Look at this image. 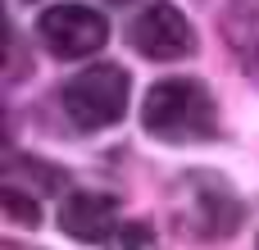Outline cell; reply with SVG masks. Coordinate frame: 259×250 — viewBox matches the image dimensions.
<instances>
[{
    "instance_id": "1",
    "label": "cell",
    "mask_w": 259,
    "mask_h": 250,
    "mask_svg": "<svg viewBox=\"0 0 259 250\" xmlns=\"http://www.w3.org/2000/svg\"><path fill=\"white\" fill-rule=\"evenodd\" d=\"M141 128L168 146H196L219 137V105L205 82L196 77H164L146 91Z\"/></svg>"
},
{
    "instance_id": "4",
    "label": "cell",
    "mask_w": 259,
    "mask_h": 250,
    "mask_svg": "<svg viewBox=\"0 0 259 250\" xmlns=\"http://www.w3.org/2000/svg\"><path fill=\"white\" fill-rule=\"evenodd\" d=\"M36 41L55 59H82L109 41V18H100V9H91V5H73V0L50 5L36 18Z\"/></svg>"
},
{
    "instance_id": "6",
    "label": "cell",
    "mask_w": 259,
    "mask_h": 250,
    "mask_svg": "<svg viewBox=\"0 0 259 250\" xmlns=\"http://www.w3.org/2000/svg\"><path fill=\"white\" fill-rule=\"evenodd\" d=\"M59 228L64 237L73 241H87V246H109L118 241V200L114 196H100V191H73L64 205H59Z\"/></svg>"
},
{
    "instance_id": "7",
    "label": "cell",
    "mask_w": 259,
    "mask_h": 250,
    "mask_svg": "<svg viewBox=\"0 0 259 250\" xmlns=\"http://www.w3.org/2000/svg\"><path fill=\"white\" fill-rule=\"evenodd\" d=\"M0 200H5V210H9L14 219H23L27 228H36V223H41V210H36V205H27V196H23V191H18L14 182H5V191H0Z\"/></svg>"
},
{
    "instance_id": "3",
    "label": "cell",
    "mask_w": 259,
    "mask_h": 250,
    "mask_svg": "<svg viewBox=\"0 0 259 250\" xmlns=\"http://www.w3.org/2000/svg\"><path fill=\"white\" fill-rule=\"evenodd\" d=\"M178 223L187 228V232H196L200 241H223V237H232L237 232V223H241V200H237V191L223 182V178H214V173H191L182 187H178Z\"/></svg>"
},
{
    "instance_id": "5",
    "label": "cell",
    "mask_w": 259,
    "mask_h": 250,
    "mask_svg": "<svg viewBox=\"0 0 259 250\" xmlns=\"http://www.w3.org/2000/svg\"><path fill=\"white\" fill-rule=\"evenodd\" d=\"M127 41L137 55L155 59V64H173V59H191L196 55V27L182 18V9H173L168 0H155L146 5L132 27H127Z\"/></svg>"
},
{
    "instance_id": "2",
    "label": "cell",
    "mask_w": 259,
    "mask_h": 250,
    "mask_svg": "<svg viewBox=\"0 0 259 250\" xmlns=\"http://www.w3.org/2000/svg\"><path fill=\"white\" fill-rule=\"evenodd\" d=\"M127 96H132V82H127V68L118 64H91L73 82H64V109L82 132L114 128L127 114Z\"/></svg>"
},
{
    "instance_id": "8",
    "label": "cell",
    "mask_w": 259,
    "mask_h": 250,
    "mask_svg": "<svg viewBox=\"0 0 259 250\" xmlns=\"http://www.w3.org/2000/svg\"><path fill=\"white\" fill-rule=\"evenodd\" d=\"M105 5H132V0H105Z\"/></svg>"
}]
</instances>
